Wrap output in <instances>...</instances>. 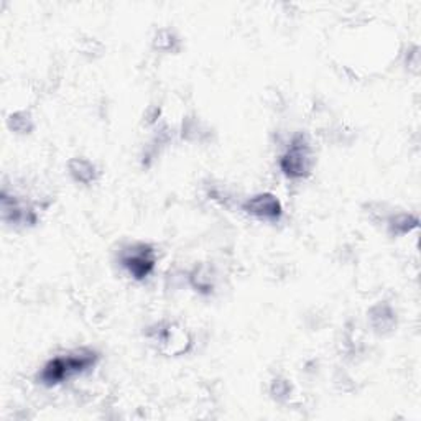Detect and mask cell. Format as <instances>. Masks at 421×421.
I'll return each instance as SVG.
<instances>
[{
    "mask_svg": "<svg viewBox=\"0 0 421 421\" xmlns=\"http://www.w3.org/2000/svg\"><path fill=\"white\" fill-rule=\"evenodd\" d=\"M97 362L99 354L96 350L88 348L71 350V352L49 359L40 370L37 380L45 387H57V385L96 367Z\"/></svg>",
    "mask_w": 421,
    "mask_h": 421,
    "instance_id": "1",
    "label": "cell"
},
{
    "mask_svg": "<svg viewBox=\"0 0 421 421\" xmlns=\"http://www.w3.org/2000/svg\"><path fill=\"white\" fill-rule=\"evenodd\" d=\"M280 170L287 178L303 179L312 174L314 158L308 138L303 134L295 135L287 152L280 157Z\"/></svg>",
    "mask_w": 421,
    "mask_h": 421,
    "instance_id": "2",
    "label": "cell"
},
{
    "mask_svg": "<svg viewBox=\"0 0 421 421\" xmlns=\"http://www.w3.org/2000/svg\"><path fill=\"white\" fill-rule=\"evenodd\" d=\"M120 265L135 280H145L153 272L157 257L155 250L147 244H134L125 247L119 255Z\"/></svg>",
    "mask_w": 421,
    "mask_h": 421,
    "instance_id": "3",
    "label": "cell"
},
{
    "mask_svg": "<svg viewBox=\"0 0 421 421\" xmlns=\"http://www.w3.org/2000/svg\"><path fill=\"white\" fill-rule=\"evenodd\" d=\"M242 209L245 214L259 220H268V223H277L283 215L282 203L272 193L255 194L242 204Z\"/></svg>",
    "mask_w": 421,
    "mask_h": 421,
    "instance_id": "4",
    "label": "cell"
},
{
    "mask_svg": "<svg viewBox=\"0 0 421 421\" xmlns=\"http://www.w3.org/2000/svg\"><path fill=\"white\" fill-rule=\"evenodd\" d=\"M68 170H69V174H71V178L74 179V182L86 184V186L88 184L96 183V179L99 177L96 165H94L93 162H89L88 158L78 157V158L69 160Z\"/></svg>",
    "mask_w": 421,
    "mask_h": 421,
    "instance_id": "5",
    "label": "cell"
},
{
    "mask_svg": "<svg viewBox=\"0 0 421 421\" xmlns=\"http://www.w3.org/2000/svg\"><path fill=\"white\" fill-rule=\"evenodd\" d=\"M369 319L372 328L377 331V333H387V331H390L395 326L393 309L385 303H379L370 308Z\"/></svg>",
    "mask_w": 421,
    "mask_h": 421,
    "instance_id": "6",
    "label": "cell"
},
{
    "mask_svg": "<svg viewBox=\"0 0 421 421\" xmlns=\"http://www.w3.org/2000/svg\"><path fill=\"white\" fill-rule=\"evenodd\" d=\"M389 232L392 235H407L412 232L413 229L418 227V219L417 215L412 214H395L387 220Z\"/></svg>",
    "mask_w": 421,
    "mask_h": 421,
    "instance_id": "7",
    "label": "cell"
},
{
    "mask_svg": "<svg viewBox=\"0 0 421 421\" xmlns=\"http://www.w3.org/2000/svg\"><path fill=\"white\" fill-rule=\"evenodd\" d=\"M7 124H8V129L13 130L15 134H30L33 130L32 115L25 112V110L10 114Z\"/></svg>",
    "mask_w": 421,
    "mask_h": 421,
    "instance_id": "8",
    "label": "cell"
},
{
    "mask_svg": "<svg viewBox=\"0 0 421 421\" xmlns=\"http://www.w3.org/2000/svg\"><path fill=\"white\" fill-rule=\"evenodd\" d=\"M174 42H177V40H174L173 33L168 32V30H163V32H160L157 35V38H155V45H157V48L165 49V52H172Z\"/></svg>",
    "mask_w": 421,
    "mask_h": 421,
    "instance_id": "9",
    "label": "cell"
},
{
    "mask_svg": "<svg viewBox=\"0 0 421 421\" xmlns=\"http://www.w3.org/2000/svg\"><path fill=\"white\" fill-rule=\"evenodd\" d=\"M272 395L275 400H283L290 395V382L288 380H275L272 385Z\"/></svg>",
    "mask_w": 421,
    "mask_h": 421,
    "instance_id": "10",
    "label": "cell"
}]
</instances>
